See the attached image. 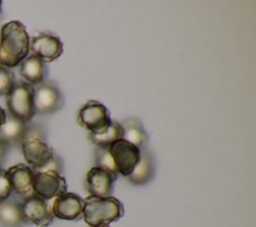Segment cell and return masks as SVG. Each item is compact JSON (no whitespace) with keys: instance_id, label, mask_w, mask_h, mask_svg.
I'll return each instance as SVG.
<instances>
[{"instance_id":"cell-3","label":"cell","mask_w":256,"mask_h":227,"mask_svg":"<svg viewBox=\"0 0 256 227\" xmlns=\"http://www.w3.org/2000/svg\"><path fill=\"white\" fill-rule=\"evenodd\" d=\"M83 201V219L89 226L108 225L124 215L123 204L115 197L89 195Z\"/></svg>"},{"instance_id":"cell-13","label":"cell","mask_w":256,"mask_h":227,"mask_svg":"<svg viewBox=\"0 0 256 227\" xmlns=\"http://www.w3.org/2000/svg\"><path fill=\"white\" fill-rule=\"evenodd\" d=\"M12 192L25 198L34 194L33 192V170L22 163L16 164L5 170Z\"/></svg>"},{"instance_id":"cell-10","label":"cell","mask_w":256,"mask_h":227,"mask_svg":"<svg viewBox=\"0 0 256 227\" xmlns=\"http://www.w3.org/2000/svg\"><path fill=\"white\" fill-rule=\"evenodd\" d=\"M29 51L44 63H49L56 60L62 54L63 45L57 36L40 33L30 39Z\"/></svg>"},{"instance_id":"cell-17","label":"cell","mask_w":256,"mask_h":227,"mask_svg":"<svg viewBox=\"0 0 256 227\" xmlns=\"http://www.w3.org/2000/svg\"><path fill=\"white\" fill-rule=\"evenodd\" d=\"M26 124L6 112V120L0 127V141L7 145L20 144L25 132Z\"/></svg>"},{"instance_id":"cell-9","label":"cell","mask_w":256,"mask_h":227,"mask_svg":"<svg viewBox=\"0 0 256 227\" xmlns=\"http://www.w3.org/2000/svg\"><path fill=\"white\" fill-rule=\"evenodd\" d=\"M22 216L24 223H32L39 227H46L53 221L51 207L46 200L36 194H32L22 199Z\"/></svg>"},{"instance_id":"cell-24","label":"cell","mask_w":256,"mask_h":227,"mask_svg":"<svg viewBox=\"0 0 256 227\" xmlns=\"http://www.w3.org/2000/svg\"><path fill=\"white\" fill-rule=\"evenodd\" d=\"M5 120H6V111L2 107H0V127L5 122Z\"/></svg>"},{"instance_id":"cell-5","label":"cell","mask_w":256,"mask_h":227,"mask_svg":"<svg viewBox=\"0 0 256 227\" xmlns=\"http://www.w3.org/2000/svg\"><path fill=\"white\" fill-rule=\"evenodd\" d=\"M64 98L54 81L44 80L33 86V105L35 114L48 115L62 108Z\"/></svg>"},{"instance_id":"cell-22","label":"cell","mask_w":256,"mask_h":227,"mask_svg":"<svg viewBox=\"0 0 256 227\" xmlns=\"http://www.w3.org/2000/svg\"><path fill=\"white\" fill-rule=\"evenodd\" d=\"M12 192L10 183L7 179L6 172L3 169H0V203L8 199Z\"/></svg>"},{"instance_id":"cell-19","label":"cell","mask_w":256,"mask_h":227,"mask_svg":"<svg viewBox=\"0 0 256 227\" xmlns=\"http://www.w3.org/2000/svg\"><path fill=\"white\" fill-rule=\"evenodd\" d=\"M88 139L96 147H109L113 142L123 139V129L120 123L112 121L103 131L98 133H89Z\"/></svg>"},{"instance_id":"cell-8","label":"cell","mask_w":256,"mask_h":227,"mask_svg":"<svg viewBox=\"0 0 256 227\" xmlns=\"http://www.w3.org/2000/svg\"><path fill=\"white\" fill-rule=\"evenodd\" d=\"M32 186L34 194L44 200L56 198L67 190L65 178L52 170L34 172Z\"/></svg>"},{"instance_id":"cell-1","label":"cell","mask_w":256,"mask_h":227,"mask_svg":"<svg viewBox=\"0 0 256 227\" xmlns=\"http://www.w3.org/2000/svg\"><path fill=\"white\" fill-rule=\"evenodd\" d=\"M29 36L22 23L10 21L0 30V65L17 66L29 53Z\"/></svg>"},{"instance_id":"cell-7","label":"cell","mask_w":256,"mask_h":227,"mask_svg":"<svg viewBox=\"0 0 256 227\" xmlns=\"http://www.w3.org/2000/svg\"><path fill=\"white\" fill-rule=\"evenodd\" d=\"M116 174L127 177L131 174L140 158V149L124 139L113 142L109 147Z\"/></svg>"},{"instance_id":"cell-12","label":"cell","mask_w":256,"mask_h":227,"mask_svg":"<svg viewBox=\"0 0 256 227\" xmlns=\"http://www.w3.org/2000/svg\"><path fill=\"white\" fill-rule=\"evenodd\" d=\"M83 199L77 194L65 192L54 199L51 211L54 217L62 220H79L83 218Z\"/></svg>"},{"instance_id":"cell-15","label":"cell","mask_w":256,"mask_h":227,"mask_svg":"<svg viewBox=\"0 0 256 227\" xmlns=\"http://www.w3.org/2000/svg\"><path fill=\"white\" fill-rule=\"evenodd\" d=\"M48 73L46 64L37 56L29 55L20 62L19 74L27 83L37 85L45 80Z\"/></svg>"},{"instance_id":"cell-16","label":"cell","mask_w":256,"mask_h":227,"mask_svg":"<svg viewBox=\"0 0 256 227\" xmlns=\"http://www.w3.org/2000/svg\"><path fill=\"white\" fill-rule=\"evenodd\" d=\"M123 129V139L138 149L146 148L149 136L141 122L134 117H127L120 123Z\"/></svg>"},{"instance_id":"cell-23","label":"cell","mask_w":256,"mask_h":227,"mask_svg":"<svg viewBox=\"0 0 256 227\" xmlns=\"http://www.w3.org/2000/svg\"><path fill=\"white\" fill-rule=\"evenodd\" d=\"M8 148H9V145H7L6 143L0 141V165H1L3 159H4L5 155H6V152H7Z\"/></svg>"},{"instance_id":"cell-6","label":"cell","mask_w":256,"mask_h":227,"mask_svg":"<svg viewBox=\"0 0 256 227\" xmlns=\"http://www.w3.org/2000/svg\"><path fill=\"white\" fill-rule=\"evenodd\" d=\"M77 122L89 133H98L106 129L112 122L110 112L96 100L87 101L78 111Z\"/></svg>"},{"instance_id":"cell-26","label":"cell","mask_w":256,"mask_h":227,"mask_svg":"<svg viewBox=\"0 0 256 227\" xmlns=\"http://www.w3.org/2000/svg\"><path fill=\"white\" fill-rule=\"evenodd\" d=\"M1 4H2V2L0 1V13H1Z\"/></svg>"},{"instance_id":"cell-14","label":"cell","mask_w":256,"mask_h":227,"mask_svg":"<svg viewBox=\"0 0 256 227\" xmlns=\"http://www.w3.org/2000/svg\"><path fill=\"white\" fill-rule=\"evenodd\" d=\"M155 173V159L153 154L146 148L140 149V158L127 180L137 186L145 185L152 180Z\"/></svg>"},{"instance_id":"cell-4","label":"cell","mask_w":256,"mask_h":227,"mask_svg":"<svg viewBox=\"0 0 256 227\" xmlns=\"http://www.w3.org/2000/svg\"><path fill=\"white\" fill-rule=\"evenodd\" d=\"M8 113L24 123H29L35 115L33 105V85L18 81L6 94Z\"/></svg>"},{"instance_id":"cell-18","label":"cell","mask_w":256,"mask_h":227,"mask_svg":"<svg viewBox=\"0 0 256 227\" xmlns=\"http://www.w3.org/2000/svg\"><path fill=\"white\" fill-rule=\"evenodd\" d=\"M0 223L4 227H20L24 224L21 202L8 200L0 203Z\"/></svg>"},{"instance_id":"cell-21","label":"cell","mask_w":256,"mask_h":227,"mask_svg":"<svg viewBox=\"0 0 256 227\" xmlns=\"http://www.w3.org/2000/svg\"><path fill=\"white\" fill-rule=\"evenodd\" d=\"M14 85V74L0 65V96L6 95Z\"/></svg>"},{"instance_id":"cell-2","label":"cell","mask_w":256,"mask_h":227,"mask_svg":"<svg viewBox=\"0 0 256 227\" xmlns=\"http://www.w3.org/2000/svg\"><path fill=\"white\" fill-rule=\"evenodd\" d=\"M20 146L23 157L33 172L43 170L55 155L46 142V128L40 123L26 124Z\"/></svg>"},{"instance_id":"cell-25","label":"cell","mask_w":256,"mask_h":227,"mask_svg":"<svg viewBox=\"0 0 256 227\" xmlns=\"http://www.w3.org/2000/svg\"><path fill=\"white\" fill-rule=\"evenodd\" d=\"M89 227H110L108 225H99V226H89Z\"/></svg>"},{"instance_id":"cell-11","label":"cell","mask_w":256,"mask_h":227,"mask_svg":"<svg viewBox=\"0 0 256 227\" xmlns=\"http://www.w3.org/2000/svg\"><path fill=\"white\" fill-rule=\"evenodd\" d=\"M117 174L94 166L86 174L85 188L92 196L109 197L113 191V183Z\"/></svg>"},{"instance_id":"cell-20","label":"cell","mask_w":256,"mask_h":227,"mask_svg":"<svg viewBox=\"0 0 256 227\" xmlns=\"http://www.w3.org/2000/svg\"><path fill=\"white\" fill-rule=\"evenodd\" d=\"M95 164H96L95 166H97V167H100L107 171L116 173L108 147H96L95 148Z\"/></svg>"}]
</instances>
